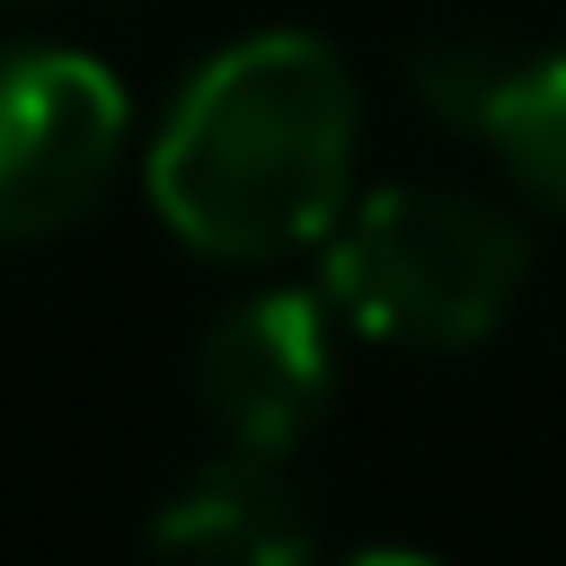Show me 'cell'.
I'll list each match as a JSON object with an SVG mask.
<instances>
[{"mask_svg":"<svg viewBox=\"0 0 566 566\" xmlns=\"http://www.w3.org/2000/svg\"><path fill=\"white\" fill-rule=\"evenodd\" d=\"M363 97L336 44L265 27L221 44L150 133L142 186L159 221L221 265H274L327 239L354 203Z\"/></svg>","mask_w":566,"mask_h":566,"instance_id":"6da1fadb","label":"cell"},{"mask_svg":"<svg viewBox=\"0 0 566 566\" xmlns=\"http://www.w3.org/2000/svg\"><path fill=\"white\" fill-rule=\"evenodd\" d=\"M531 283V239L460 186H380L327 230V310L380 345L460 354L504 327Z\"/></svg>","mask_w":566,"mask_h":566,"instance_id":"7a4b0ae2","label":"cell"},{"mask_svg":"<svg viewBox=\"0 0 566 566\" xmlns=\"http://www.w3.org/2000/svg\"><path fill=\"white\" fill-rule=\"evenodd\" d=\"M124 88L80 44H0V248L71 230L124 159Z\"/></svg>","mask_w":566,"mask_h":566,"instance_id":"3957f363","label":"cell"},{"mask_svg":"<svg viewBox=\"0 0 566 566\" xmlns=\"http://www.w3.org/2000/svg\"><path fill=\"white\" fill-rule=\"evenodd\" d=\"M336 389V327L327 292H248L212 318L195 354V398L203 416L248 442V451H292Z\"/></svg>","mask_w":566,"mask_h":566,"instance_id":"277c9868","label":"cell"},{"mask_svg":"<svg viewBox=\"0 0 566 566\" xmlns=\"http://www.w3.org/2000/svg\"><path fill=\"white\" fill-rule=\"evenodd\" d=\"M318 513L283 451H212L195 478H177L150 513V557L159 566H310Z\"/></svg>","mask_w":566,"mask_h":566,"instance_id":"5b68a950","label":"cell"},{"mask_svg":"<svg viewBox=\"0 0 566 566\" xmlns=\"http://www.w3.org/2000/svg\"><path fill=\"white\" fill-rule=\"evenodd\" d=\"M478 133H486V150L504 159V177L531 203L566 212V44L557 53H522Z\"/></svg>","mask_w":566,"mask_h":566,"instance_id":"8992f818","label":"cell"},{"mask_svg":"<svg viewBox=\"0 0 566 566\" xmlns=\"http://www.w3.org/2000/svg\"><path fill=\"white\" fill-rule=\"evenodd\" d=\"M513 62H522V44H504V35H486V27H433V35H416V53H407V88H416L442 124L478 133L486 106H495V88L513 80Z\"/></svg>","mask_w":566,"mask_h":566,"instance_id":"52a82bcc","label":"cell"},{"mask_svg":"<svg viewBox=\"0 0 566 566\" xmlns=\"http://www.w3.org/2000/svg\"><path fill=\"white\" fill-rule=\"evenodd\" d=\"M345 566H433V557H416V548H363V557H345Z\"/></svg>","mask_w":566,"mask_h":566,"instance_id":"ba28073f","label":"cell"}]
</instances>
